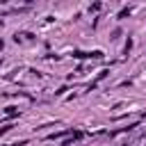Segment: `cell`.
<instances>
[{"instance_id": "cell-1", "label": "cell", "mask_w": 146, "mask_h": 146, "mask_svg": "<svg viewBox=\"0 0 146 146\" xmlns=\"http://www.w3.org/2000/svg\"><path fill=\"white\" fill-rule=\"evenodd\" d=\"M128 14H130V9H121V11H119V18H123V16H128Z\"/></svg>"}, {"instance_id": "cell-2", "label": "cell", "mask_w": 146, "mask_h": 146, "mask_svg": "<svg viewBox=\"0 0 146 146\" xmlns=\"http://www.w3.org/2000/svg\"><path fill=\"white\" fill-rule=\"evenodd\" d=\"M5 114H9V116H11V114H16V107H7V110H5Z\"/></svg>"}, {"instance_id": "cell-3", "label": "cell", "mask_w": 146, "mask_h": 146, "mask_svg": "<svg viewBox=\"0 0 146 146\" xmlns=\"http://www.w3.org/2000/svg\"><path fill=\"white\" fill-rule=\"evenodd\" d=\"M9 130H11V125H2V128H0V135H5V132H9Z\"/></svg>"}]
</instances>
